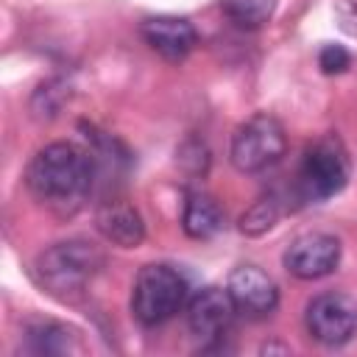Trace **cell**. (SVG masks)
Here are the masks:
<instances>
[{"label": "cell", "mask_w": 357, "mask_h": 357, "mask_svg": "<svg viewBox=\"0 0 357 357\" xmlns=\"http://www.w3.org/2000/svg\"><path fill=\"white\" fill-rule=\"evenodd\" d=\"M95 167V156L75 142H50L28 162L25 184L36 201L59 212H70L92 190Z\"/></svg>", "instance_id": "obj_1"}, {"label": "cell", "mask_w": 357, "mask_h": 357, "mask_svg": "<svg viewBox=\"0 0 357 357\" xmlns=\"http://www.w3.org/2000/svg\"><path fill=\"white\" fill-rule=\"evenodd\" d=\"M103 268V251L89 240H61L45 248L33 262L36 282L56 298H75Z\"/></svg>", "instance_id": "obj_2"}, {"label": "cell", "mask_w": 357, "mask_h": 357, "mask_svg": "<svg viewBox=\"0 0 357 357\" xmlns=\"http://www.w3.org/2000/svg\"><path fill=\"white\" fill-rule=\"evenodd\" d=\"M187 279L170 265H145L131 287V312L142 326L170 321L187 304Z\"/></svg>", "instance_id": "obj_3"}, {"label": "cell", "mask_w": 357, "mask_h": 357, "mask_svg": "<svg viewBox=\"0 0 357 357\" xmlns=\"http://www.w3.org/2000/svg\"><path fill=\"white\" fill-rule=\"evenodd\" d=\"M287 148L284 126L273 114H254L237 126L229 145V159L240 173H262L273 167Z\"/></svg>", "instance_id": "obj_4"}, {"label": "cell", "mask_w": 357, "mask_h": 357, "mask_svg": "<svg viewBox=\"0 0 357 357\" xmlns=\"http://www.w3.org/2000/svg\"><path fill=\"white\" fill-rule=\"evenodd\" d=\"M349 181V156L335 137L312 142L296 173V192L304 201H326L337 195Z\"/></svg>", "instance_id": "obj_5"}, {"label": "cell", "mask_w": 357, "mask_h": 357, "mask_svg": "<svg viewBox=\"0 0 357 357\" xmlns=\"http://www.w3.org/2000/svg\"><path fill=\"white\" fill-rule=\"evenodd\" d=\"M304 326L315 343L343 346L357 335V301L340 290L318 293L307 304Z\"/></svg>", "instance_id": "obj_6"}, {"label": "cell", "mask_w": 357, "mask_h": 357, "mask_svg": "<svg viewBox=\"0 0 357 357\" xmlns=\"http://www.w3.org/2000/svg\"><path fill=\"white\" fill-rule=\"evenodd\" d=\"M282 262H284L287 273L296 276V279H304V282L324 279L340 262V240L335 234H326V231L298 234L284 248Z\"/></svg>", "instance_id": "obj_7"}, {"label": "cell", "mask_w": 357, "mask_h": 357, "mask_svg": "<svg viewBox=\"0 0 357 357\" xmlns=\"http://www.w3.org/2000/svg\"><path fill=\"white\" fill-rule=\"evenodd\" d=\"M234 307L240 315L259 321L268 318L276 307H279V287L276 282L257 265H240L229 273V284H226Z\"/></svg>", "instance_id": "obj_8"}, {"label": "cell", "mask_w": 357, "mask_h": 357, "mask_svg": "<svg viewBox=\"0 0 357 357\" xmlns=\"http://www.w3.org/2000/svg\"><path fill=\"white\" fill-rule=\"evenodd\" d=\"M234 315L237 307L223 287H204L187 298V326L201 340H220L229 332Z\"/></svg>", "instance_id": "obj_9"}, {"label": "cell", "mask_w": 357, "mask_h": 357, "mask_svg": "<svg viewBox=\"0 0 357 357\" xmlns=\"http://www.w3.org/2000/svg\"><path fill=\"white\" fill-rule=\"evenodd\" d=\"M142 39L151 45V50H156L162 59L167 61H181L195 45H198V31L187 17H176V14H159V17H148L139 25Z\"/></svg>", "instance_id": "obj_10"}, {"label": "cell", "mask_w": 357, "mask_h": 357, "mask_svg": "<svg viewBox=\"0 0 357 357\" xmlns=\"http://www.w3.org/2000/svg\"><path fill=\"white\" fill-rule=\"evenodd\" d=\"M95 226L109 243L120 248H134L145 240L142 215L126 201H106L95 215Z\"/></svg>", "instance_id": "obj_11"}, {"label": "cell", "mask_w": 357, "mask_h": 357, "mask_svg": "<svg viewBox=\"0 0 357 357\" xmlns=\"http://www.w3.org/2000/svg\"><path fill=\"white\" fill-rule=\"evenodd\" d=\"M181 229L192 240H212L223 229V209L206 192H190L181 212Z\"/></svg>", "instance_id": "obj_12"}, {"label": "cell", "mask_w": 357, "mask_h": 357, "mask_svg": "<svg viewBox=\"0 0 357 357\" xmlns=\"http://www.w3.org/2000/svg\"><path fill=\"white\" fill-rule=\"evenodd\" d=\"M81 343L75 332L56 321H36L25 329V351L31 354H73Z\"/></svg>", "instance_id": "obj_13"}, {"label": "cell", "mask_w": 357, "mask_h": 357, "mask_svg": "<svg viewBox=\"0 0 357 357\" xmlns=\"http://www.w3.org/2000/svg\"><path fill=\"white\" fill-rule=\"evenodd\" d=\"M279 0H223L226 17L240 28H262L273 20Z\"/></svg>", "instance_id": "obj_14"}, {"label": "cell", "mask_w": 357, "mask_h": 357, "mask_svg": "<svg viewBox=\"0 0 357 357\" xmlns=\"http://www.w3.org/2000/svg\"><path fill=\"white\" fill-rule=\"evenodd\" d=\"M282 215V204L276 195H265L259 201H254L243 218H240V231L248 234V237H257V234H265Z\"/></svg>", "instance_id": "obj_15"}, {"label": "cell", "mask_w": 357, "mask_h": 357, "mask_svg": "<svg viewBox=\"0 0 357 357\" xmlns=\"http://www.w3.org/2000/svg\"><path fill=\"white\" fill-rule=\"evenodd\" d=\"M70 100V84L61 81V78H50L45 81L33 98H31V112L39 117V120H50L61 112V106Z\"/></svg>", "instance_id": "obj_16"}, {"label": "cell", "mask_w": 357, "mask_h": 357, "mask_svg": "<svg viewBox=\"0 0 357 357\" xmlns=\"http://www.w3.org/2000/svg\"><path fill=\"white\" fill-rule=\"evenodd\" d=\"M349 64H351V56H349V50L340 47V45H324L321 53H318V67H321L326 75H337V73H343Z\"/></svg>", "instance_id": "obj_17"}]
</instances>
